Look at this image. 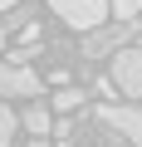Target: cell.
Segmentation results:
<instances>
[{
	"mask_svg": "<svg viewBox=\"0 0 142 147\" xmlns=\"http://www.w3.org/2000/svg\"><path fill=\"white\" fill-rule=\"evenodd\" d=\"M49 10H54L69 30L93 34V30H103V20H108V0H49Z\"/></svg>",
	"mask_w": 142,
	"mask_h": 147,
	"instance_id": "6da1fadb",
	"label": "cell"
},
{
	"mask_svg": "<svg viewBox=\"0 0 142 147\" xmlns=\"http://www.w3.org/2000/svg\"><path fill=\"white\" fill-rule=\"evenodd\" d=\"M113 88L122 98H142V49H118L113 54Z\"/></svg>",
	"mask_w": 142,
	"mask_h": 147,
	"instance_id": "7a4b0ae2",
	"label": "cell"
},
{
	"mask_svg": "<svg viewBox=\"0 0 142 147\" xmlns=\"http://www.w3.org/2000/svg\"><path fill=\"white\" fill-rule=\"evenodd\" d=\"M108 10H113V20H118V25H137V15H142V0H113Z\"/></svg>",
	"mask_w": 142,
	"mask_h": 147,
	"instance_id": "52a82bcc",
	"label": "cell"
},
{
	"mask_svg": "<svg viewBox=\"0 0 142 147\" xmlns=\"http://www.w3.org/2000/svg\"><path fill=\"white\" fill-rule=\"evenodd\" d=\"M0 49H5V20H0Z\"/></svg>",
	"mask_w": 142,
	"mask_h": 147,
	"instance_id": "30bf717a",
	"label": "cell"
},
{
	"mask_svg": "<svg viewBox=\"0 0 142 147\" xmlns=\"http://www.w3.org/2000/svg\"><path fill=\"white\" fill-rule=\"evenodd\" d=\"M0 98H39V74L0 59Z\"/></svg>",
	"mask_w": 142,
	"mask_h": 147,
	"instance_id": "3957f363",
	"label": "cell"
},
{
	"mask_svg": "<svg viewBox=\"0 0 142 147\" xmlns=\"http://www.w3.org/2000/svg\"><path fill=\"white\" fill-rule=\"evenodd\" d=\"M98 118H103L113 132H122L132 147H142V108H113V103H108V108H98Z\"/></svg>",
	"mask_w": 142,
	"mask_h": 147,
	"instance_id": "277c9868",
	"label": "cell"
},
{
	"mask_svg": "<svg viewBox=\"0 0 142 147\" xmlns=\"http://www.w3.org/2000/svg\"><path fill=\"white\" fill-rule=\"evenodd\" d=\"M0 10H15V0H0Z\"/></svg>",
	"mask_w": 142,
	"mask_h": 147,
	"instance_id": "8fae6325",
	"label": "cell"
},
{
	"mask_svg": "<svg viewBox=\"0 0 142 147\" xmlns=\"http://www.w3.org/2000/svg\"><path fill=\"white\" fill-rule=\"evenodd\" d=\"M15 132H20V118L0 103V147H10V142H15Z\"/></svg>",
	"mask_w": 142,
	"mask_h": 147,
	"instance_id": "ba28073f",
	"label": "cell"
},
{
	"mask_svg": "<svg viewBox=\"0 0 142 147\" xmlns=\"http://www.w3.org/2000/svg\"><path fill=\"white\" fill-rule=\"evenodd\" d=\"M20 127H25L30 137H49V132H54V118H49L44 103H30V108L20 113Z\"/></svg>",
	"mask_w": 142,
	"mask_h": 147,
	"instance_id": "8992f818",
	"label": "cell"
},
{
	"mask_svg": "<svg viewBox=\"0 0 142 147\" xmlns=\"http://www.w3.org/2000/svg\"><path fill=\"white\" fill-rule=\"evenodd\" d=\"M79 103H83V93H79V88H59V93H54V108H59V113H74Z\"/></svg>",
	"mask_w": 142,
	"mask_h": 147,
	"instance_id": "9c48e42d",
	"label": "cell"
},
{
	"mask_svg": "<svg viewBox=\"0 0 142 147\" xmlns=\"http://www.w3.org/2000/svg\"><path fill=\"white\" fill-rule=\"evenodd\" d=\"M30 147H44V137H34V142H30Z\"/></svg>",
	"mask_w": 142,
	"mask_h": 147,
	"instance_id": "7c38bea8",
	"label": "cell"
},
{
	"mask_svg": "<svg viewBox=\"0 0 142 147\" xmlns=\"http://www.w3.org/2000/svg\"><path fill=\"white\" fill-rule=\"evenodd\" d=\"M127 34H132V25L93 30V34H88V44H83V54H88V59H98V54H118V49H127Z\"/></svg>",
	"mask_w": 142,
	"mask_h": 147,
	"instance_id": "5b68a950",
	"label": "cell"
}]
</instances>
